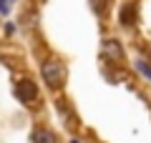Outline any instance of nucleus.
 I'll return each mask as SVG.
<instances>
[{
  "instance_id": "0eeeda50",
  "label": "nucleus",
  "mask_w": 151,
  "mask_h": 143,
  "mask_svg": "<svg viewBox=\"0 0 151 143\" xmlns=\"http://www.w3.org/2000/svg\"><path fill=\"white\" fill-rule=\"evenodd\" d=\"M136 68H139V70H141V73H144V75H146V78H149V80H151V68H149V65H146V63H144V60H139V63H136Z\"/></svg>"
},
{
  "instance_id": "6e6552de",
  "label": "nucleus",
  "mask_w": 151,
  "mask_h": 143,
  "mask_svg": "<svg viewBox=\"0 0 151 143\" xmlns=\"http://www.w3.org/2000/svg\"><path fill=\"white\" fill-rule=\"evenodd\" d=\"M0 13H8V0H0Z\"/></svg>"
},
{
  "instance_id": "7ed1b4c3",
  "label": "nucleus",
  "mask_w": 151,
  "mask_h": 143,
  "mask_svg": "<svg viewBox=\"0 0 151 143\" xmlns=\"http://www.w3.org/2000/svg\"><path fill=\"white\" fill-rule=\"evenodd\" d=\"M136 18H139V10H136L134 3H126V5L121 8V13H119V23H121V25H126V28L134 25Z\"/></svg>"
},
{
  "instance_id": "1a4fd4ad",
  "label": "nucleus",
  "mask_w": 151,
  "mask_h": 143,
  "mask_svg": "<svg viewBox=\"0 0 151 143\" xmlns=\"http://www.w3.org/2000/svg\"><path fill=\"white\" fill-rule=\"evenodd\" d=\"M73 143H78V141H73Z\"/></svg>"
},
{
  "instance_id": "20e7f679",
  "label": "nucleus",
  "mask_w": 151,
  "mask_h": 143,
  "mask_svg": "<svg viewBox=\"0 0 151 143\" xmlns=\"http://www.w3.org/2000/svg\"><path fill=\"white\" fill-rule=\"evenodd\" d=\"M33 143H55V136L48 131V128L38 126L35 131H33Z\"/></svg>"
},
{
  "instance_id": "f03ea898",
  "label": "nucleus",
  "mask_w": 151,
  "mask_h": 143,
  "mask_svg": "<svg viewBox=\"0 0 151 143\" xmlns=\"http://www.w3.org/2000/svg\"><path fill=\"white\" fill-rule=\"evenodd\" d=\"M15 98H18L20 103H25V106H28V103H33V101L38 98V85L33 83L30 78L20 80V83L15 85Z\"/></svg>"
},
{
  "instance_id": "39448f33",
  "label": "nucleus",
  "mask_w": 151,
  "mask_h": 143,
  "mask_svg": "<svg viewBox=\"0 0 151 143\" xmlns=\"http://www.w3.org/2000/svg\"><path fill=\"white\" fill-rule=\"evenodd\" d=\"M103 48H106V55H111L113 60H121V58H124V50H121V45L116 40H106V43H103Z\"/></svg>"
},
{
  "instance_id": "f257e3e1",
  "label": "nucleus",
  "mask_w": 151,
  "mask_h": 143,
  "mask_svg": "<svg viewBox=\"0 0 151 143\" xmlns=\"http://www.w3.org/2000/svg\"><path fill=\"white\" fill-rule=\"evenodd\" d=\"M40 73H43V80L50 88H60V85L65 83V68L58 60H45L43 68H40Z\"/></svg>"
},
{
  "instance_id": "423d86ee",
  "label": "nucleus",
  "mask_w": 151,
  "mask_h": 143,
  "mask_svg": "<svg viewBox=\"0 0 151 143\" xmlns=\"http://www.w3.org/2000/svg\"><path fill=\"white\" fill-rule=\"evenodd\" d=\"M108 3H111V0H91V5H93V10L98 13V15H101L103 10H106V5Z\"/></svg>"
}]
</instances>
